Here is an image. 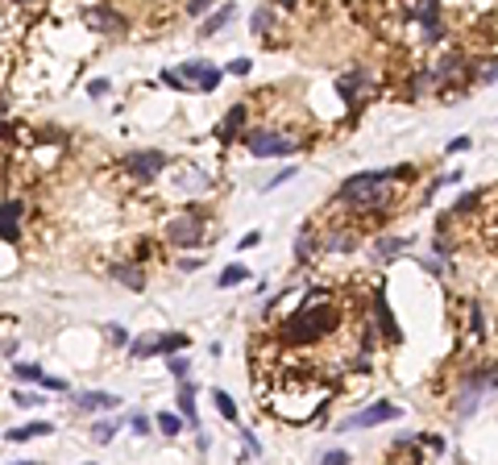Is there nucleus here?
<instances>
[{"instance_id":"nucleus-1","label":"nucleus","mask_w":498,"mask_h":465,"mask_svg":"<svg viewBox=\"0 0 498 465\" xmlns=\"http://www.w3.org/2000/svg\"><path fill=\"white\" fill-rule=\"evenodd\" d=\"M341 324H345V303H341L332 291L320 287V291L304 295V303L279 324L274 341H279V349H304V345H316V341L336 337Z\"/></svg>"},{"instance_id":"nucleus-2","label":"nucleus","mask_w":498,"mask_h":465,"mask_svg":"<svg viewBox=\"0 0 498 465\" xmlns=\"http://www.w3.org/2000/svg\"><path fill=\"white\" fill-rule=\"evenodd\" d=\"M390 199H399L395 174L374 171V174H353V179H345L341 192H336V208L357 212V216H378V212H386Z\"/></svg>"},{"instance_id":"nucleus-3","label":"nucleus","mask_w":498,"mask_h":465,"mask_svg":"<svg viewBox=\"0 0 498 465\" xmlns=\"http://www.w3.org/2000/svg\"><path fill=\"white\" fill-rule=\"evenodd\" d=\"M220 79H224V71L216 63H204V58H191V63L175 67V71H162V83L183 88V92H216Z\"/></svg>"},{"instance_id":"nucleus-4","label":"nucleus","mask_w":498,"mask_h":465,"mask_svg":"<svg viewBox=\"0 0 498 465\" xmlns=\"http://www.w3.org/2000/svg\"><path fill=\"white\" fill-rule=\"evenodd\" d=\"M403 21H411V29L420 33V42H440L445 38V4H436V0H424V4H407L403 13H399Z\"/></svg>"},{"instance_id":"nucleus-5","label":"nucleus","mask_w":498,"mask_h":465,"mask_svg":"<svg viewBox=\"0 0 498 465\" xmlns=\"http://www.w3.org/2000/svg\"><path fill=\"white\" fill-rule=\"evenodd\" d=\"M245 146L254 158H283V154H295L299 142L291 133H279V129H254V133H245Z\"/></svg>"},{"instance_id":"nucleus-6","label":"nucleus","mask_w":498,"mask_h":465,"mask_svg":"<svg viewBox=\"0 0 498 465\" xmlns=\"http://www.w3.org/2000/svg\"><path fill=\"white\" fill-rule=\"evenodd\" d=\"M166 167H170V158H166L162 150H133V154L120 158V171L138 174V179H158Z\"/></svg>"},{"instance_id":"nucleus-7","label":"nucleus","mask_w":498,"mask_h":465,"mask_svg":"<svg viewBox=\"0 0 498 465\" xmlns=\"http://www.w3.org/2000/svg\"><path fill=\"white\" fill-rule=\"evenodd\" d=\"M166 241L170 245H199L204 241V212L191 208L183 216H175V221L166 224Z\"/></svg>"},{"instance_id":"nucleus-8","label":"nucleus","mask_w":498,"mask_h":465,"mask_svg":"<svg viewBox=\"0 0 498 465\" xmlns=\"http://www.w3.org/2000/svg\"><path fill=\"white\" fill-rule=\"evenodd\" d=\"M79 17H83V25H92L95 33H108V38H120L129 29V21L120 17L117 9H108V4H88Z\"/></svg>"},{"instance_id":"nucleus-9","label":"nucleus","mask_w":498,"mask_h":465,"mask_svg":"<svg viewBox=\"0 0 498 465\" xmlns=\"http://www.w3.org/2000/svg\"><path fill=\"white\" fill-rule=\"evenodd\" d=\"M21 221H25V199L9 196L0 204V237L4 241H17L21 237Z\"/></svg>"},{"instance_id":"nucleus-10","label":"nucleus","mask_w":498,"mask_h":465,"mask_svg":"<svg viewBox=\"0 0 498 465\" xmlns=\"http://www.w3.org/2000/svg\"><path fill=\"white\" fill-rule=\"evenodd\" d=\"M399 416H403L399 403H374V407H365V412L345 419V428H374V424H386V419H399Z\"/></svg>"},{"instance_id":"nucleus-11","label":"nucleus","mask_w":498,"mask_h":465,"mask_svg":"<svg viewBox=\"0 0 498 465\" xmlns=\"http://www.w3.org/2000/svg\"><path fill=\"white\" fill-rule=\"evenodd\" d=\"M357 237H361V229H357V224H336L328 237L320 241V249H328V254H353Z\"/></svg>"},{"instance_id":"nucleus-12","label":"nucleus","mask_w":498,"mask_h":465,"mask_svg":"<svg viewBox=\"0 0 498 465\" xmlns=\"http://www.w3.org/2000/svg\"><path fill=\"white\" fill-rule=\"evenodd\" d=\"M245 121H249V104L241 100V104H233V108H229V117L216 125V137H220V142H237V137H245V133H241V129H245Z\"/></svg>"},{"instance_id":"nucleus-13","label":"nucleus","mask_w":498,"mask_h":465,"mask_svg":"<svg viewBox=\"0 0 498 465\" xmlns=\"http://www.w3.org/2000/svg\"><path fill=\"white\" fill-rule=\"evenodd\" d=\"M374 88H378V79H374L370 71H349V75H341V96L349 100V104H353V100H361V92H374Z\"/></svg>"},{"instance_id":"nucleus-14","label":"nucleus","mask_w":498,"mask_h":465,"mask_svg":"<svg viewBox=\"0 0 498 465\" xmlns=\"http://www.w3.org/2000/svg\"><path fill=\"white\" fill-rule=\"evenodd\" d=\"M370 303H374V324L382 328V337H386L390 345H399V341H403V333H399V324H395V316H390V308H386V295L378 291L374 299H370Z\"/></svg>"},{"instance_id":"nucleus-15","label":"nucleus","mask_w":498,"mask_h":465,"mask_svg":"<svg viewBox=\"0 0 498 465\" xmlns=\"http://www.w3.org/2000/svg\"><path fill=\"white\" fill-rule=\"evenodd\" d=\"M120 399L117 395H108V391H83L79 395V412H113Z\"/></svg>"},{"instance_id":"nucleus-16","label":"nucleus","mask_w":498,"mask_h":465,"mask_svg":"<svg viewBox=\"0 0 498 465\" xmlns=\"http://www.w3.org/2000/svg\"><path fill=\"white\" fill-rule=\"evenodd\" d=\"M4 437H9V441H13V444L38 441V437H50V424H42V419H38V424H25V428H9Z\"/></svg>"},{"instance_id":"nucleus-17","label":"nucleus","mask_w":498,"mask_h":465,"mask_svg":"<svg viewBox=\"0 0 498 465\" xmlns=\"http://www.w3.org/2000/svg\"><path fill=\"white\" fill-rule=\"evenodd\" d=\"M179 412H183V419H187L191 428L199 424V412H195V387H191V382H179Z\"/></svg>"},{"instance_id":"nucleus-18","label":"nucleus","mask_w":498,"mask_h":465,"mask_svg":"<svg viewBox=\"0 0 498 465\" xmlns=\"http://www.w3.org/2000/svg\"><path fill=\"white\" fill-rule=\"evenodd\" d=\"M113 278H120L129 291H142V287H145V274L133 266V262H120V266H113Z\"/></svg>"},{"instance_id":"nucleus-19","label":"nucleus","mask_w":498,"mask_h":465,"mask_svg":"<svg viewBox=\"0 0 498 465\" xmlns=\"http://www.w3.org/2000/svg\"><path fill=\"white\" fill-rule=\"evenodd\" d=\"M486 199H490V192H465V196L457 199V208H452L449 216H465V212H477V208H482Z\"/></svg>"},{"instance_id":"nucleus-20","label":"nucleus","mask_w":498,"mask_h":465,"mask_svg":"<svg viewBox=\"0 0 498 465\" xmlns=\"http://www.w3.org/2000/svg\"><path fill=\"white\" fill-rule=\"evenodd\" d=\"M175 349H187V337L183 333H162V337H154V353H175Z\"/></svg>"},{"instance_id":"nucleus-21","label":"nucleus","mask_w":498,"mask_h":465,"mask_svg":"<svg viewBox=\"0 0 498 465\" xmlns=\"http://www.w3.org/2000/svg\"><path fill=\"white\" fill-rule=\"evenodd\" d=\"M470 337L486 341V312H482V303H470Z\"/></svg>"},{"instance_id":"nucleus-22","label":"nucleus","mask_w":498,"mask_h":465,"mask_svg":"<svg viewBox=\"0 0 498 465\" xmlns=\"http://www.w3.org/2000/svg\"><path fill=\"white\" fill-rule=\"evenodd\" d=\"M407 241H411V237H378L374 249H378V258H395V254H403L407 249Z\"/></svg>"},{"instance_id":"nucleus-23","label":"nucleus","mask_w":498,"mask_h":465,"mask_svg":"<svg viewBox=\"0 0 498 465\" xmlns=\"http://www.w3.org/2000/svg\"><path fill=\"white\" fill-rule=\"evenodd\" d=\"M249 278V270L241 266V262H233V266H224V274L216 278V287H237V283H245Z\"/></svg>"},{"instance_id":"nucleus-24","label":"nucleus","mask_w":498,"mask_h":465,"mask_svg":"<svg viewBox=\"0 0 498 465\" xmlns=\"http://www.w3.org/2000/svg\"><path fill=\"white\" fill-rule=\"evenodd\" d=\"M154 424H158V432H166V437H179V432H183V419L170 416V412H162V416L154 419Z\"/></svg>"},{"instance_id":"nucleus-25","label":"nucleus","mask_w":498,"mask_h":465,"mask_svg":"<svg viewBox=\"0 0 498 465\" xmlns=\"http://www.w3.org/2000/svg\"><path fill=\"white\" fill-rule=\"evenodd\" d=\"M113 437H117V424H113V419H100V424H92V441L108 444Z\"/></svg>"},{"instance_id":"nucleus-26","label":"nucleus","mask_w":498,"mask_h":465,"mask_svg":"<svg viewBox=\"0 0 498 465\" xmlns=\"http://www.w3.org/2000/svg\"><path fill=\"white\" fill-rule=\"evenodd\" d=\"M229 17H233V9H229V4H224V9H220V13H216V17H208V21H204V29H199V33H204V38H208V33H216V29H220V25L229 21Z\"/></svg>"},{"instance_id":"nucleus-27","label":"nucleus","mask_w":498,"mask_h":465,"mask_svg":"<svg viewBox=\"0 0 498 465\" xmlns=\"http://www.w3.org/2000/svg\"><path fill=\"white\" fill-rule=\"evenodd\" d=\"M270 21H274V9H258V13H254V33H266V29H270Z\"/></svg>"},{"instance_id":"nucleus-28","label":"nucleus","mask_w":498,"mask_h":465,"mask_svg":"<svg viewBox=\"0 0 498 465\" xmlns=\"http://www.w3.org/2000/svg\"><path fill=\"white\" fill-rule=\"evenodd\" d=\"M216 407H220V416L224 419H237V403H233L224 391H216Z\"/></svg>"},{"instance_id":"nucleus-29","label":"nucleus","mask_w":498,"mask_h":465,"mask_svg":"<svg viewBox=\"0 0 498 465\" xmlns=\"http://www.w3.org/2000/svg\"><path fill=\"white\" fill-rule=\"evenodd\" d=\"M17 378H25V382H38V387H42V378H46V374H42L38 366H29V362H21V366H17Z\"/></svg>"},{"instance_id":"nucleus-30","label":"nucleus","mask_w":498,"mask_h":465,"mask_svg":"<svg viewBox=\"0 0 498 465\" xmlns=\"http://www.w3.org/2000/svg\"><path fill=\"white\" fill-rule=\"evenodd\" d=\"M166 370H170V374H175V378H179V382H187V357H170V362H166Z\"/></svg>"},{"instance_id":"nucleus-31","label":"nucleus","mask_w":498,"mask_h":465,"mask_svg":"<svg viewBox=\"0 0 498 465\" xmlns=\"http://www.w3.org/2000/svg\"><path fill=\"white\" fill-rule=\"evenodd\" d=\"M320 465H349V453H345V449H328V453L320 457Z\"/></svg>"},{"instance_id":"nucleus-32","label":"nucleus","mask_w":498,"mask_h":465,"mask_svg":"<svg viewBox=\"0 0 498 465\" xmlns=\"http://www.w3.org/2000/svg\"><path fill=\"white\" fill-rule=\"evenodd\" d=\"M129 353H133V357H150V353H154V337H150V341H133Z\"/></svg>"},{"instance_id":"nucleus-33","label":"nucleus","mask_w":498,"mask_h":465,"mask_svg":"<svg viewBox=\"0 0 498 465\" xmlns=\"http://www.w3.org/2000/svg\"><path fill=\"white\" fill-rule=\"evenodd\" d=\"M13 403H17V407H38L42 399H38V395H25V391H13Z\"/></svg>"},{"instance_id":"nucleus-34","label":"nucleus","mask_w":498,"mask_h":465,"mask_svg":"<svg viewBox=\"0 0 498 465\" xmlns=\"http://www.w3.org/2000/svg\"><path fill=\"white\" fill-rule=\"evenodd\" d=\"M108 341H113V345H129V333H125L120 324H108Z\"/></svg>"},{"instance_id":"nucleus-35","label":"nucleus","mask_w":498,"mask_h":465,"mask_svg":"<svg viewBox=\"0 0 498 465\" xmlns=\"http://www.w3.org/2000/svg\"><path fill=\"white\" fill-rule=\"evenodd\" d=\"M208 9H212L208 0H191V4H187V17H208Z\"/></svg>"},{"instance_id":"nucleus-36","label":"nucleus","mask_w":498,"mask_h":465,"mask_svg":"<svg viewBox=\"0 0 498 465\" xmlns=\"http://www.w3.org/2000/svg\"><path fill=\"white\" fill-rule=\"evenodd\" d=\"M129 428H133V432H142V437H145V432H150V416H142V412H138V416L129 419Z\"/></svg>"},{"instance_id":"nucleus-37","label":"nucleus","mask_w":498,"mask_h":465,"mask_svg":"<svg viewBox=\"0 0 498 465\" xmlns=\"http://www.w3.org/2000/svg\"><path fill=\"white\" fill-rule=\"evenodd\" d=\"M229 75H249V58H233L229 63Z\"/></svg>"},{"instance_id":"nucleus-38","label":"nucleus","mask_w":498,"mask_h":465,"mask_svg":"<svg viewBox=\"0 0 498 465\" xmlns=\"http://www.w3.org/2000/svg\"><path fill=\"white\" fill-rule=\"evenodd\" d=\"M88 92H92V96H108V79H92Z\"/></svg>"},{"instance_id":"nucleus-39","label":"nucleus","mask_w":498,"mask_h":465,"mask_svg":"<svg viewBox=\"0 0 498 465\" xmlns=\"http://www.w3.org/2000/svg\"><path fill=\"white\" fill-rule=\"evenodd\" d=\"M486 237H490V245H494V249H498V221L490 224V229H486Z\"/></svg>"},{"instance_id":"nucleus-40","label":"nucleus","mask_w":498,"mask_h":465,"mask_svg":"<svg viewBox=\"0 0 498 465\" xmlns=\"http://www.w3.org/2000/svg\"><path fill=\"white\" fill-rule=\"evenodd\" d=\"M13 465H38V461H13Z\"/></svg>"},{"instance_id":"nucleus-41","label":"nucleus","mask_w":498,"mask_h":465,"mask_svg":"<svg viewBox=\"0 0 498 465\" xmlns=\"http://www.w3.org/2000/svg\"><path fill=\"white\" fill-rule=\"evenodd\" d=\"M0 113H4V96H0Z\"/></svg>"}]
</instances>
